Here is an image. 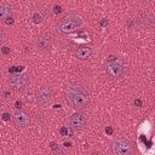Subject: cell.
Returning <instances> with one entry per match:
<instances>
[{"instance_id": "cell-1", "label": "cell", "mask_w": 155, "mask_h": 155, "mask_svg": "<svg viewBox=\"0 0 155 155\" xmlns=\"http://www.w3.org/2000/svg\"><path fill=\"white\" fill-rule=\"evenodd\" d=\"M67 97L69 99V102L79 110H82L85 108L88 107L90 103V98L87 92L85 91L84 87H81L80 85H69L67 87Z\"/></svg>"}, {"instance_id": "cell-2", "label": "cell", "mask_w": 155, "mask_h": 155, "mask_svg": "<svg viewBox=\"0 0 155 155\" xmlns=\"http://www.w3.org/2000/svg\"><path fill=\"white\" fill-rule=\"evenodd\" d=\"M81 25H82V18L80 16H78V15H69V16L64 17L63 19H61L57 23L56 30H57L58 34L65 35V34L75 31Z\"/></svg>"}, {"instance_id": "cell-3", "label": "cell", "mask_w": 155, "mask_h": 155, "mask_svg": "<svg viewBox=\"0 0 155 155\" xmlns=\"http://www.w3.org/2000/svg\"><path fill=\"white\" fill-rule=\"evenodd\" d=\"M110 151L116 155H131L133 153V145L128 139L119 138L110 143Z\"/></svg>"}, {"instance_id": "cell-4", "label": "cell", "mask_w": 155, "mask_h": 155, "mask_svg": "<svg viewBox=\"0 0 155 155\" xmlns=\"http://www.w3.org/2000/svg\"><path fill=\"white\" fill-rule=\"evenodd\" d=\"M105 69H107V73H108L111 78L117 79V80H119V79H124L125 75H126V73H127L126 67H125L121 62H119V61L108 62Z\"/></svg>"}, {"instance_id": "cell-5", "label": "cell", "mask_w": 155, "mask_h": 155, "mask_svg": "<svg viewBox=\"0 0 155 155\" xmlns=\"http://www.w3.org/2000/svg\"><path fill=\"white\" fill-rule=\"evenodd\" d=\"M8 84H10V87L13 90V91H23L28 87L29 85V78L27 74L22 73V74H15L10 78L8 80Z\"/></svg>"}, {"instance_id": "cell-6", "label": "cell", "mask_w": 155, "mask_h": 155, "mask_svg": "<svg viewBox=\"0 0 155 155\" xmlns=\"http://www.w3.org/2000/svg\"><path fill=\"white\" fill-rule=\"evenodd\" d=\"M53 45V36L50 33H42L36 39V47L40 51H48Z\"/></svg>"}, {"instance_id": "cell-7", "label": "cell", "mask_w": 155, "mask_h": 155, "mask_svg": "<svg viewBox=\"0 0 155 155\" xmlns=\"http://www.w3.org/2000/svg\"><path fill=\"white\" fill-rule=\"evenodd\" d=\"M68 124H69V127H71L73 130H82L87 124V119L85 117V115L80 113H74L70 115Z\"/></svg>"}, {"instance_id": "cell-8", "label": "cell", "mask_w": 155, "mask_h": 155, "mask_svg": "<svg viewBox=\"0 0 155 155\" xmlns=\"http://www.w3.org/2000/svg\"><path fill=\"white\" fill-rule=\"evenodd\" d=\"M12 120H13V122H15V125L16 126H18V127H25V126H28L29 124H30V117H29V115L25 113V111H23V110H16L13 114H12Z\"/></svg>"}, {"instance_id": "cell-9", "label": "cell", "mask_w": 155, "mask_h": 155, "mask_svg": "<svg viewBox=\"0 0 155 155\" xmlns=\"http://www.w3.org/2000/svg\"><path fill=\"white\" fill-rule=\"evenodd\" d=\"M52 99V91L50 87H41L36 93V101L40 104L48 103Z\"/></svg>"}, {"instance_id": "cell-10", "label": "cell", "mask_w": 155, "mask_h": 155, "mask_svg": "<svg viewBox=\"0 0 155 155\" xmlns=\"http://www.w3.org/2000/svg\"><path fill=\"white\" fill-rule=\"evenodd\" d=\"M92 53H93V51H92L91 47H88V46H80V47L76 50L75 56H76V58L85 61V59H88V58L92 56Z\"/></svg>"}, {"instance_id": "cell-11", "label": "cell", "mask_w": 155, "mask_h": 155, "mask_svg": "<svg viewBox=\"0 0 155 155\" xmlns=\"http://www.w3.org/2000/svg\"><path fill=\"white\" fill-rule=\"evenodd\" d=\"M12 15V7L7 4H0V21L8 18Z\"/></svg>"}, {"instance_id": "cell-12", "label": "cell", "mask_w": 155, "mask_h": 155, "mask_svg": "<svg viewBox=\"0 0 155 155\" xmlns=\"http://www.w3.org/2000/svg\"><path fill=\"white\" fill-rule=\"evenodd\" d=\"M59 132H61V134H62V136H64V137H71V136H73V131H71V127H67V126H63V127H61Z\"/></svg>"}, {"instance_id": "cell-13", "label": "cell", "mask_w": 155, "mask_h": 155, "mask_svg": "<svg viewBox=\"0 0 155 155\" xmlns=\"http://www.w3.org/2000/svg\"><path fill=\"white\" fill-rule=\"evenodd\" d=\"M33 21H34V23H41V22H42V16H41V13L34 12V13H33Z\"/></svg>"}, {"instance_id": "cell-14", "label": "cell", "mask_w": 155, "mask_h": 155, "mask_svg": "<svg viewBox=\"0 0 155 155\" xmlns=\"http://www.w3.org/2000/svg\"><path fill=\"white\" fill-rule=\"evenodd\" d=\"M22 69V67H12L11 69H10V71L12 73V71H19Z\"/></svg>"}, {"instance_id": "cell-15", "label": "cell", "mask_w": 155, "mask_h": 155, "mask_svg": "<svg viewBox=\"0 0 155 155\" xmlns=\"http://www.w3.org/2000/svg\"><path fill=\"white\" fill-rule=\"evenodd\" d=\"M61 12H62L61 6H54V13H61Z\"/></svg>"}, {"instance_id": "cell-16", "label": "cell", "mask_w": 155, "mask_h": 155, "mask_svg": "<svg viewBox=\"0 0 155 155\" xmlns=\"http://www.w3.org/2000/svg\"><path fill=\"white\" fill-rule=\"evenodd\" d=\"M1 51H2V53H4V54L10 53V48H8V47H2V50H1Z\"/></svg>"}, {"instance_id": "cell-17", "label": "cell", "mask_w": 155, "mask_h": 155, "mask_svg": "<svg viewBox=\"0 0 155 155\" xmlns=\"http://www.w3.org/2000/svg\"><path fill=\"white\" fill-rule=\"evenodd\" d=\"M105 132H107L108 134H111V133H113V128H111V127H107V128H105Z\"/></svg>"}, {"instance_id": "cell-18", "label": "cell", "mask_w": 155, "mask_h": 155, "mask_svg": "<svg viewBox=\"0 0 155 155\" xmlns=\"http://www.w3.org/2000/svg\"><path fill=\"white\" fill-rule=\"evenodd\" d=\"M4 40H5V34L0 30V42H1V41H4Z\"/></svg>"}, {"instance_id": "cell-19", "label": "cell", "mask_w": 155, "mask_h": 155, "mask_svg": "<svg viewBox=\"0 0 155 155\" xmlns=\"http://www.w3.org/2000/svg\"><path fill=\"white\" fill-rule=\"evenodd\" d=\"M134 104L138 105V107H142V102H140L139 99H136V101H134Z\"/></svg>"}, {"instance_id": "cell-20", "label": "cell", "mask_w": 155, "mask_h": 155, "mask_svg": "<svg viewBox=\"0 0 155 155\" xmlns=\"http://www.w3.org/2000/svg\"><path fill=\"white\" fill-rule=\"evenodd\" d=\"M2 119H4V120H8V119H10V115H8L7 113H5V114L2 115Z\"/></svg>"}, {"instance_id": "cell-21", "label": "cell", "mask_w": 155, "mask_h": 155, "mask_svg": "<svg viewBox=\"0 0 155 155\" xmlns=\"http://www.w3.org/2000/svg\"><path fill=\"white\" fill-rule=\"evenodd\" d=\"M50 145H51V148H52L53 150H57V144H56V143H53V142H52Z\"/></svg>"}, {"instance_id": "cell-22", "label": "cell", "mask_w": 155, "mask_h": 155, "mask_svg": "<svg viewBox=\"0 0 155 155\" xmlns=\"http://www.w3.org/2000/svg\"><path fill=\"white\" fill-rule=\"evenodd\" d=\"M21 105H22V103H21V102H18V101H17V102H16V108H17V109H18V108H21Z\"/></svg>"}, {"instance_id": "cell-23", "label": "cell", "mask_w": 155, "mask_h": 155, "mask_svg": "<svg viewBox=\"0 0 155 155\" xmlns=\"http://www.w3.org/2000/svg\"><path fill=\"white\" fill-rule=\"evenodd\" d=\"M70 145H71V144H70V143H67V142H65V143H64V147H70Z\"/></svg>"}]
</instances>
